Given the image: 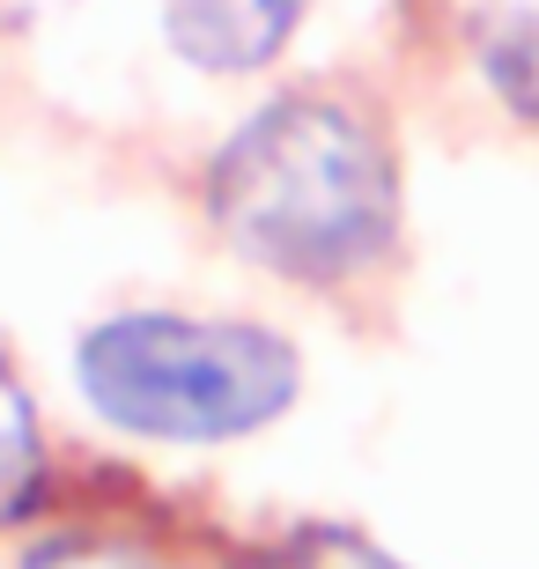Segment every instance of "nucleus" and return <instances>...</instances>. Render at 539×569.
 I'll return each mask as SVG.
<instances>
[{
  "mask_svg": "<svg viewBox=\"0 0 539 569\" xmlns=\"http://www.w3.org/2000/svg\"><path fill=\"white\" fill-rule=\"evenodd\" d=\"M208 214L259 274L332 289L399 252V156L340 89H281L208 163Z\"/></svg>",
  "mask_w": 539,
  "mask_h": 569,
  "instance_id": "1",
  "label": "nucleus"
},
{
  "mask_svg": "<svg viewBox=\"0 0 539 569\" xmlns=\"http://www.w3.org/2000/svg\"><path fill=\"white\" fill-rule=\"evenodd\" d=\"M89 415L141 443H237L303 400V356L259 318L111 311L74 340Z\"/></svg>",
  "mask_w": 539,
  "mask_h": 569,
  "instance_id": "2",
  "label": "nucleus"
},
{
  "mask_svg": "<svg viewBox=\"0 0 539 569\" xmlns=\"http://www.w3.org/2000/svg\"><path fill=\"white\" fill-rule=\"evenodd\" d=\"M311 0H156L163 44L192 74H259L289 52Z\"/></svg>",
  "mask_w": 539,
  "mask_h": 569,
  "instance_id": "3",
  "label": "nucleus"
},
{
  "mask_svg": "<svg viewBox=\"0 0 539 569\" xmlns=\"http://www.w3.org/2000/svg\"><path fill=\"white\" fill-rule=\"evenodd\" d=\"M473 67L518 127L539 133V0H473Z\"/></svg>",
  "mask_w": 539,
  "mask_h": 569,
  "instance_id": "4",
  "label": "nucleus"
},
{
  "mask_svg": "<svg viewBox=\"0 0 539 569\" xmlns=\"http://www.w3.org/2000/svg\"><path fill=\"white\" fill-rule=\"evenodd\" d=\"M44 481H52V451H44L38 400L0 362V526H22L44 503Z\"/></svg>",
  "mask_w": 539,
  "mask_h": 569,
  "instance_id": "5",
  "label": "nucleus"
},
{
  "mask_svg": "<svg viewBox=\"0 0 539 569\" xmlns=\"http://www.w3.org/2000/svg\"><path fill=\"white\" fill-rule=\"evenodd\" d=\"M237 569H407V562H399L392 548L362 540L355 526H303V532L259 548L251 562H237Z\"/></svg>",
  "mask_w": 539,
  "mask_h": 569,
  "instance_id": "6",
  "label": "nucleus"
},
{
  "mask_svg": "<svg viewBox=\"0 0 539 569\" xmlns=\"http://www.w3.org/2000/svg\"><path fill=\"white\" fill-rule=\"evenodd\" d=\"M22 569H156L141 548H119V540H97V532H67V540H44V548L22 555Z\"/></svg>",
  "mask_w": 539,
  "mask_h": 569,
  "instance_id": "7",
  "label": "nucleus"
}]
</instances>
